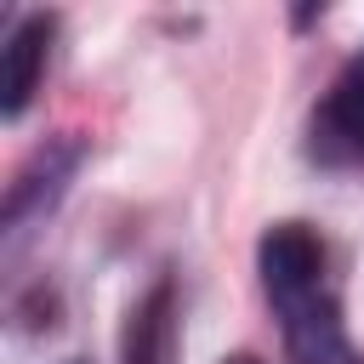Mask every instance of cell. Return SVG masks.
<instances>
[{
    "label": "cell",
    "mask_w": 364,
    "mask_h": 364,
    "mask_svg": "<svg viewBox=\"0 0 364 364\" xmlns=\"http://www.w3.org/2000/svg\"><path fill=\"white\" fill-rule=\"evenodd\" d=\"M262 290L273 301V318L284 330V347L296 364H364L341 324V296L330 279L324 239L301 222H273L262 233Z\"/></svg>",
    "instance_id": "obj_1"
},
{
    "label": "cell",
    "mask_w": 364,
    "mask_h": 364,
    "mask_svg": "<svg viewBox=\"0 0 364 364\" xmlns=\"http://www.w3.org/2000/svg\"><path fill=\"white\" fill-rule=\"evenodd\" d=\"M307 148L324 165H364V51L336 74L330 97L318 102Z\"/></svg>",
    "instance_id": "obj_2"
},
{
    "label": "cell",
    "mask_w": 364,
    "mask_h": 364,
    "mask_svg": "<svg viewBox=\"0 0 364 364\" xmlns=\"http://www.w3.org/2000/svg\"><path fill=\"white\" fill-rule=\"evenodd\" d=\"M46 46H51V17L46 11H28L6 34V46H0V114L6 119H17L28 108L34 85H40V68H46Z\"/></svg>",
    "instance_id": "obj_3"
},
{
    "label": "cell",
    "mask_w": 364,
    "mask_h": 364,
    "mask_svg": "<svg viewBox=\"0 0 364 364\" xmlns=\"http://www.w3.org/2000/svg\"><path fill=\"white\" fill-rule=\"evenodd\" d=\"M80 142H51V148H40L28 165H23V176L11 182V193H6V233H17L34 210H46V205H57V193L68 188V176H74V165H80Z\"/></svg>",
    "instance_id": "obj_4"
},
{
    "label": "cell",
    "mask_w": 364,
    "mask_h": 364,
    "mask_svg": "<svg viewBox=\"0 0 364 364\" xmlns=\"http://www.w3.org/2000/svg\"><path fill=\"white\" fill-rule=\"evenodd\" d=\"M171 313H176V296H171V284L159 279V284L131 307L125 364H165V353H171Z\"/></svg>",
    "instance_id": "obj_5"
},
{
    "label": "cell",
    "mask_w": 364,
    "mask_h": 364,
    "mask_svg": "<svg viewBox=\"0 0 364 364\" xmlns=\"http://www.w3.org/2000/svg\"><path fill=\"white\" fill-rule=\"evenodd\" d=\"M228 364H256V358H228Z\"/></svg>",
    "instance_id": "obj_6"
}]
</instances>
